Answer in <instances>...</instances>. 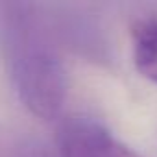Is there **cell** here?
Instances as JSON below:
<instances>
[{
    "label": "cell",
    "instance_id": "obj_1",
    "mask_svg": "<svg viewBox=\"0 0 157 157\" xmlns=\"http://www.w3.org/2000/svg\"><path fill=\"white\" fill-rule=\"evenodd\" d=\"M0 54L24 107L43 120L59 117L67 72L39 6L0 2Z\"/></svg>",
    "mask_w": 157,
    "mask_h": 157
},
{
    "label": "cell",
    "instance_id": "obj_2",
    "mask_svg": "<svg viewBox=\"0 0 157 157\" xmlns=\"http://www.w3.org/2000/svg\"><path fill=\"white\" fill-rule=\"evenodd\" d=\"M56 146L59 157H140L102 122L85 115H72L61 120Z\"/></svg>",
    "mask_w": 157,
    "mask_h": 157
},
{
    "label": "cell",
    "instance_id": "obj_3",
    "mask_svg": "<svg viewBox=\"0 0 157 157\" xmlns=\"http://www.w3.org/2000/svg\"><path fill=\"white\" fill-rule=\"evenodd\" d=\"M133 63L140 76L157 83V21L140 19L131 26Z\"/></svg>",
    "mask_w": 157,
    "mask_h": 157
},
{
    "label": "cell",
    "instance_id": "obj_4",
    "mask_svg": "<svg viewBox=\"0 0 157 157\" xmlns=\"http://www.w3.org/2000/svg\"><path fill=\"white\" fill-rule=\"evenodd\" d=\"M0 157H59V153L28 133L0 128Z\"/></svg>",
    "mask_w": 157,
    "mask_h": 157
}]
</instances>
